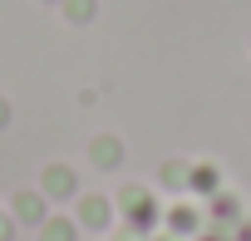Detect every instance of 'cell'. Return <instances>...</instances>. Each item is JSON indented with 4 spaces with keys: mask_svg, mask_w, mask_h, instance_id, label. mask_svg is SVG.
Masks as SVG:
<instances>
[{
    "mask_svg": "<svg viewBox=\"0 0 251 241\" xmlns=\"http://www.w3.org/2000/svg\"><path fill=\"white\" fill-rule=\"evenodd\" d=\"M79 236V221H69V217H45L40 221V241H74Z\"/></svg>",
    "mask_w": 251,
    "mask_h": 241,
    "instance_id": "cell-5",
    "label": "cell"
},
{
    "mask_svg": "<svg viewBox=\"0 0 251 241\" xmlns=\"http://www.w3.org/2000/svg\"><path fill=\"white\" fill-rule=\"evenodd\" d=\"M10 217H15V226H35V231H40V221L50 217V197H45V192H15Z\"/></svg>",
    "mask_w": 251,
    "mask_h": 241,
    "instance_id": "cell-1",
    "label": "cell"
},
{
    "mask_svg": "<svg viewBox=\"0 0 251 241\" xmlns=\"http://www.w3.org/2000/svg\"><path fill=\"white\" fill-rule=\"evenodd\" d=\"M187 187H197V192H212V187H217V172H212V168H197V172H187Z\"/></svg>",
    "mask_w": 251,
    "mask_h": 241,
    "instance_id": "cell-11",
    "label": "cell"
},
{
    "mask_svg": "<svg viewBox=\"0 0 251 241\" xmlns=\"http://www.w3.org/2000/svg\"><path fill=\"white\" fill-rule=\"evenodd\" d=\"M64 5V15L74 20V25H84V20H94V0H59Z\"/></svg>",
    "mask_w": 251,
    "mask_h": 241,
    "instance_id": "cell-8",
    "label": "cell"
},
{
    "mask_svg": "<svg viewBox=\"0 0 251 241\" xmlns=\"http://www.w3.org/2000/svg\"><path fill=\"white\" fill-rule=\"evenodd\" d=\"M163 187L182 192V187H187V168H182V163H163Z\"/></svg>",
    "mask_w": 251,
    "mask_h": 241,
    "instance_id": "cell-9",
    "label": "cell"
},
{
    "mask_svg": "<svg viewBox=\"0 0 251 241\" xmlns=\"http://www.w3.org/2000/svg\"><path fill=\"white\" fill-rule=\"evenodd\" d=\"M5 123H10V103L0 98V128H5Z\"/></svg>",
    "mask_w": 251,
    "mask_h": 241,
    "instance_id": "cell-14",
    "label": "cell"
},
{
    "mask_svg": "<svg viewBox=\"0 0 251 241\" xmlns=\"http://www.w3.org/2000/svg\"><path fill=\"white\" fill-rule=\"evenodd\" d=\"M143 202H153L143 187H123V192H118V207H123V212H133V207H143Z\"/></svg>",
    "mask_w": 251,
    "mask_h": 241,
    "instance_id": "cell-10",
    "label": "cell"
},
{
    "mask_svg": "<svg viewBox=\"0 0 251 241\" xmlns=\"http://www.w3.org/2000/svg\"><path fill=\"white\" fill-rule=\"evenodd\" d=\"M197 241H231V236H226V231H217V236H197Z\"/></svg>",
    "mask_w": 251,
    "mask_h": 241,
    "instance_id": "cell-15",
    "label": "cell"
},
{
    "mask_svg": "<svg viewBox=\"0 0 251 241\" xmlns=\"http://www.w3.org/2000/svg\"><path fill=\"white\" fill-rule=\"evenodd\" d=\"M168 226H173L177 236H192V231L202 226V217H197L192 207H173V212H168Z\"/></svg>",
    "mask_w": 251,
    "mask_h": 241,
    "instance_id": "cell-6",
    "label": "cell"
},
{
    "mask_svg": "<svg viewBox=\"0 0 251 241\" xmlns=\"http://www.w3.org/2000/svg\"><path fill=\"white\" fill-rule=\"evenodd\" d=\"M40 192H45L50 202H69V197L79 192V177H74L64 163H54V168H45V177H40Z\"/></svg>",
    "mask_w": 251,
    "mask_h": 241,
    "instance_id": "cell-2",
    "label": "cell"
},
{
    "mask_svg": "<svg viewBox=\"0 0 251 241\" xmlns=\"http://www.w3.org/2000/svg\"><path fill=\"white\" fill-rule=\"evenodd\" d=\"M231 241H251V221H236V231H231Z\"/></svg>",
    "mask_w": 251,
    "mask_h": 241,
    "instance_id": "cell-13",
    "label": "cell"
},
{
    "mask_svg": "<svg viewBox=\"0 0 251 241\" xmlns=\"http://www.w3.org/2000/svg\"><path fill=\"white\" fill-rule=\"evenodd\" d=\"M89 158H94L99 168H118V163H123V143H118V138H94V143H89Z\"/></svg>",
    "mask_w": 251,
    "mask_h": 241,
    "instance_id": "cell-4",
    "label": "cell"
},
{
    "mask_svg": "<svg viewBox=\"0 0 251 241\" xmlns=\"http://www.w3.org/2000/svg\"><path fill=\"white\" fill-rule=\"evenodd\" d=\"M212 221H217V226L236 221V197H212Z\"/></svg>",
    "mask_w": 251,
    "mask_h": 241,
    "instance_id": "cell-7",
    "label": "cell"
},
{
    "mask_svg": "<svg viewBox=\"0 0 251 241\" xmlns=\"http://www.w3.org/2000/svg\"><path fill=\"white\" fill-rule=\"evenodd\" d=\"M0 241H15V217L0 212Z\"/></svg>",
    "mask_w": 251,
    "mask_h": 241,
    "instance_id": "cell-12",
    "label": "cell"
},
{
    "mask_svg": "<svg viewBox=\"0 0 251 241\" xmlns=\"http://www.w3.org/2000/svg\"><path fill=\"white\" fill-rule=\"evenodd\" d=\"M108 221H113V202H108V197H79V226L103 231Z\"/></svg>",
    "mask_w": 251,
    "mask_h": 241,
    "instance_id": "cell-3",
    "label": "cell"
}]
</instances>
